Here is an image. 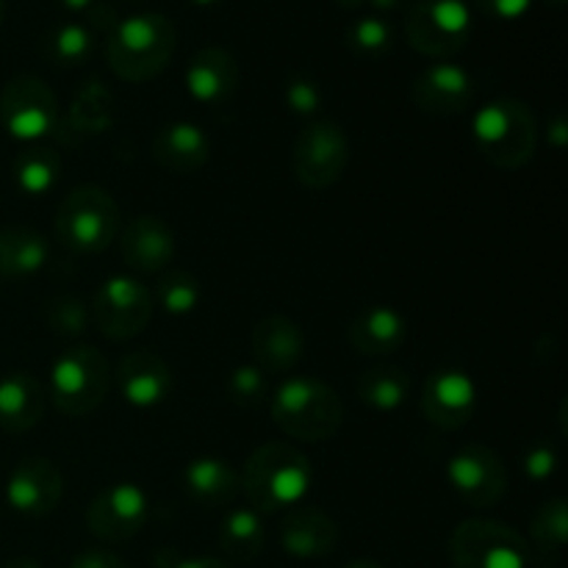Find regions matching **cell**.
<instances>
[{
	"label": "cell",
	"mask_w": 568,
	"mask_h": 568,
	"mask_svg": "<svg viewBox=\"0 0 568 568\" xmlns=\"http://www.w3.org/2000/svg\"><path fill=\"white\" fill-rule=\"evenodd\" d=\"M239 477L255 514H277L303 503L314 483V469L292 444L266 442L250 455Z\"/></svg>",
	"instance_id": "6da1fadb"
},
{
	"label": "cell",
	"mask_w": 568,
	"mask_h": 568,
	"mask_svg": "<svg viewBox=\"0 0 568 568\" xmlns=\"http://www.w3.org/2000/svg\"><path fill=\"white\" fill-rule=\"evenodd\" d=\"M175 44V26L164 14H133L109 31L105 61L122 81L144 83L166 70Z\"/></svg>",
	"instance_id": "7a4b0ae2"
},
{
	"label": "cell",
	"mask_w": 568,
	"mask_h": 568,
	"mask_svg": "<svg viewBox=\"0 0 568 568\" xmlns=\"http://www.w3.org/2000/svg\"><path fill=\"white\" fill-rule=\"evenodd\" d=\"M275 425L297 442L320 444L336 436L344 422V403L336 388L320 377H288L270 397Z\"/></svg>",
	"instance_id": "3957f363"
},
{
	"label": "cell",
	"mask_w": 568,
	"mask_h": 568,
	"mask_svg": "<svg viewBox=\"0 0 568 568\" xmlns=\"http://www.w3.org/2000/svg\"><path fill=\"white\" fill-rule=\"evenodd\" d=\"M471 139L497 170H521L538 148V125L530 105L516 98L488 100L471 120Z\"/></svg>",
	"instance_id": "277c9868"
},
{
	"label": "cell",
	"mask_w": 568,
	"mask_h": 568,
	"mask_svg": "<svg viewBox=\"0 0 568 568\" xmlns=\"http://www.w3.org/2000/svg\"><path fill=\"white\" fill-rule=\"evenodd\" d=\"M120 225V209L114 197L92 183L72 189L55 211V236L61 247L81 255L103 253L105 247H111Z\"/></svg>",
	"instance_id": "5b68a950"
},
{
	"label": "cell",
	"mask_w": 568,
	"mask_h": 568,
	"mask_svg": "<svg viewBox=\"0 0 568 568\" xmlns=\"http://www.w3.org/2000/svg\"><path fill=\"white\" fill-rule=\"evenodd\" d=\"M111 372L103 353L89 344L70 347L53 361L50 369V397L70 419L94 414L109 394Z\"/></svg>",
	"instance_id": "8992f818"
},
{
	"label": "cell",
	"mask_w": 568,
	"mask_h": 568,
	"mask_svg": "<svg viewBox=\"0 0 568 568\" xmlns=\"http://www.w3.org/2000/svg\"><path fill=\"white\" fill-rule=\"evenodd\" d=\"M453 568H527L530 544L516 527L494 519H466L449 536Z\"/></svg>",
	"instance_id": "52a82bcc"
},
{
	"label": "cell",
	"mask_w": 568,
	"mask_h": 568,
	"mask_svg": "<svg viewBox=\"0 0 568 568\" xmlns=\"http://www.w3.org/2000/svg\"><path fill=\"white\" fill-rule=\"evenodd\" d=\"M408 44L430 59L460 53L471 37V9L466 0H416L405 17Z\"/></svg>",
	"instance_id": "ba28073f"
},
{
	"label": "cell",
	"mask_w": 568,
	"mask_h": 568,
	"mask_svg": "<svg viewBox=\"0 0 568 568\" xmlns=\"http://www.w3.org/2000/svg\"><path fill=\"white\" fill-rule=\"evenodd\" d=\"M349 164V139L333 120H314L294 142L292 166L297 181L311 192L331 189Z\"/></svg>",
	"instance_id": "9c48e42d"
},
{
	"label": "cell",
	"mask_w": 568,
	"mask_h": 568,
	"mask_svg": "<svg viewBox=\"0 0 568 568\" xmlns=\"http://www.w3.org/2000/svg\"><path fill=\"white\" fill-rule=\"evenodd\" d=\"M59 100L37 75H17L0 92V122L11 139L37 142L59 128Z\"/></svg>",
	"instance_id": "30bf717a"
},
{
	"label": "cell",
	"mask_w": 568,
	"mask_h": 568,
	"mask_svg": "<svg viewBox=\"0 0 568 568\" xmlns=\"http://www.w3.org/2000/svg\"><path fill=\"white\" fill-rule=\"evenodd\" d=\"M92 322L111 342L136 338L153 320V294L142 281L128 275H111L100 283L92 303Z\"/></svg>",
	"instance_id": "8fae6325"
},
{
	"label": "cell",
	"mask_w": 568,
	"mask_h": 568,
	"mask_svg": "<svg viewBox=\"0 0 568 568\" xmlns=\"http://www.w3.org/2000/svg\"><path fill=\"white\" fill-rule=\"evenodd\" d=\"M447 480L469 508H494L508 491L505 460L486 444H466L449 458Z\"/></svg>",
	"instance_id": "7c38bea8"
},
{
	"label": "cell",
	"mask_w": 568,
	"mask_h": 568,
	"mask_svg": "<svg viewBox=\"0 0 568 568\" xmlns=\"http://www.w3.org/2000/svg\"><path fill=\"white\" fill-rule=\"evenodd\" d=\"M148 514L150 499L136 483H114L89 503L87 527L100 541H131L133 536L142 532Z\"/></svg>",
	"instance_id": "4fadbf2b"
},
{
	"label": "cell",
	"mask_w": 568,
	"mask_h": 568,
	"mask_svg": "<svg viewBox=\"0 0 568 568\" xmlns=\"http://www.w3.org/2000/svg\"><path fill=\"white\" fill-rule=\"evenodd\" d=\"M64 497V475L59 466L42 455H28L11 469L6 483V503L14 514L42 519L53 514Z\"/></svg>",
	"instance_id": "5bb4252c"
},
{
	"label": "cell",
	"mask_w": 568,
	"mask_h": 568,
	"mask_svg": "<svg viewBox=\"0 0 568 568\" xmlns=\"http://www.w3.org/2000/svg\"><path fill=\"white\" fill-rule=\"evenodd\" d=\"M477 410V383L464 369L433 372L422 388V414L438 430H464Z\"/></svg>",
	"instance_id": "9a60e30c"
},
{
	"label": "cell",
	"mask_w": 568,
	"mask_h": 568,
	"mask_svg": "<svg viewBox=\"0 0 568 568\" xmlns=\"http://www.w3.org/2000/svg\"><path fill=\"white\" fill-rule=\"evenodd\" d=\"M410 98L425 114L455 116L464 114L475 100V78L469 70L453 61H438L427 67L410 87Z\"/></svg>",
	"instance_id": "2e32d148"
},
{
	"label": "cell",
	"mask_w": 568,
	"mask_h": 568,
	"mask_svg": "<svg viewBox=\"0 0 568 568\" xmlns=\"http://www.w3.org/2000/svg\"><path fill=\"white\" fill-rule=\"evenodd\" d=\"M175 231L155 214L133 216L120 242L122 261L142 275L164 272L175 258Z\"/></svg>",
	"instance_id": "e0dca14e"
},
{
	"label": "cell",
	"mask_w": 568,
	"mask_h": 568,
	"mask_svg": "<svg viewBox=\"0 0 568 568\" xmlns=\"http://www.w3.org/2000/svg\"><path fill=\"white\" fill-rule=\"evenodd\" d=\"M116 386L133 408H155L172 394V369L161 355L133 349L116 366Z\"/></svg>",
	"instance_id": "ac0fdd59"
},
{
	"label": "cell",
	"mask_w": 568,
	"mask_h": 568,
	"mask_svg": "<svg viewBox=\"0 0 568 568\" xmlns=\"http://www.w3.org/2000/svg\"><path fill=\"white\" fill-rule=\"evenodd\" d=\"M281 547L297 560H320L338 547V525L325 510L297 505L281 521Z\"/></svg>",
	"instance_id": "d6986e66"
},
{
	"label": "cell",
	"mask_w": 568,
	"mask_h": 568,
	"mask_svg": "<svg viewBox=\"0 0 568 568\" xmlns=\"http://www.w3.org/2000/svg\"><path fill=\"white\" fill-rule=\"evenodd\" d=\"M250 344L261 369L270 375H286L303 361L305 333L286 314H270L255 322Z\"/></svg>",
	"instance_id": "ffe728a7"
},
{
	"label": "cell",
	"mask_w": 568,
	"mask_h": 568,
	"mask_svg": "<svg viewBox=\"0 0 568 568\" xmlns=\"http://www.w3.org/2000/svg\"><path fill=\"white\" fill-rule=\"evenodd\" d=\"M239 89V61L220 44L200 48L186 67V92L200 105H220Z\"/></svg>",
	"instance_id": "44dd1931"
},
{
	"label": "cell",
	"mask_w": 568,
	"mask_h": 568,
	"mask_svg": "<svg viewBox=\"0 0 568 568\" xmlns=\"http://www.w3.org/2000/svg\"><path fill=\"white\" fill-rule=\"evenodd\" d=\"M405 338H408V320L388 305L364 308L347 327L349 347L358 355H372V358L397 353Z\"/></svg>",
	"instance_id": "7402d4cb"
},
{
	"label": "cell",
	"mask_w": 568,
	"mask_h": 568,
	"mask_svg": "<svg viewBox=\"0 0 568 568\" xmlns=\"http://www.w3.org/2000/svg\"><path fill=\"white\" fill-rule=\"evenodd\" d=\"M153 159L175 175H192L211 159V139L200 125L186 120L170 122L153 139Z\"/></svg>",
	"instance_id": "603a6c76"
},
{
	"label": "cell",
	"mask_w": 568,
	"mask_h": 568,
	"mask_svg": "<svg viewBox=\"0 0 568 568\" xmlns=\"http://www.w3.org/2000/svg\"><path fill=\"white\" fill-rule=\"evenodd\" d=\"M48 392L28 372H9L0 377V430L20 433L33 430L44 419Z\"/></svg>",
	"instance_id": "cb8c5ba5"
},
{
	"label": "cell",
	"mask_w": 568,
	"mask_h": 568,
	"mask_svg": "<svg viewBox=\"0 0 568 568\" xmlns=\"http://www.w3.org/2000/svg\"><path fill=\"white\" fill-rule=\"evenodd\" d=\"M183 486H186L189 497L203 508H225L236 499L242 477L233 469L231 460L203 455V458L189 460L186 471H183Z\"/></svg>",
	"instance_id": "d4e9b609"
},
{
	"label": "cell",
	"mask_w": 568,
	"mask_h": 568,
	"mask_svg": "<svg viewBox=\"0 0 568 568\" xmlns=\"http://www.w3.org/2000/svg\"><path fill=\"white\" fill-rule=\"evenodd\" d=\"M111 122H114V98L105 89V83L89 81L81 92L72 98L70 111H67L64 120H59L61 139L67 144H75L87 136H98V133L109 131Z\"/></svg>",
	"instance_id": "484cf974"
},
{
	"label": "cell",
	"mask_w": 568,
	"mask_h": 568,
	"mask_svg": "<svg viewBox=\"0 0 568 568\" xmlns=\"http://www.w3.org/2000/svg\"><path fill=\"white\" fill-rule=\"evenodd\" d=\"M50 258V244L33 227H0V275L28 277L37 275Z\"/></svg>",
	"instance_id": "4316f807"
},
{
	"label": "cell",
	"mask_w": 568,
	"mask_h": 568,
	"mask_svg": "<svg viewBox=\"0 0 568 568\" xmlns=\"http://www.w3.org/2000/svg\"><path fill=\"white\" fill-rule=\"evenodd\" d=\"M266 530L261 514L253 508H233L220 525V549L231 560L239 564H253L264 552Z\"/></svg>",
	"instance_id": "83f0119b"
},
{
	"label": "cell",
	"mask_w": 568,
	"mask_h": 568,
	"mask_svg": "<svg viewBox=\"0 0 568 568\" xmlns=\"http://www.w3.org/2000/svg\"><path fill=\"white\" fill-rule=\"evenodd\" d=\"M410 381L399 366H377L358 377V397L369 408L388 414L408 403Z\"/></svg>",
	"instance_id": "f1b7e54d"
},
{
	"label": "cell",
	"mask_w": 568,
	"mask_h": 568,
	"mask_svg": "<svg viewBox=\"0 0 568 568\" xmlns=\"http://www.w3.org/2000/svg\"><path fill=\"white\" fill-rule=\"evenodd\" d=\"M61 175V155L53 148H28L17 155L14 161V181L17 189L28 197H42L53 192Z\"/></svg>",
	"instance_id": "f546056e"
},
{
	"label": "cell",
	"mask_w": 568,
	"mask_h": 568,
	"mask_svg": "<svg viewBox=\"0 0 568 568\" xmlns=\"http://www.w3.org/2000/svg\"><path fill=\"white\" fill-rule=\"evenodd\" d=\"M532 547L544 558H560L568 544V503L564 497H552L536 510L530 521Z\"/></svg>",
	"instance_id": "4dcf8cb0"
},
{
	"label": "cell",
	"mask_w": 568,
	"mask_h": 568,
	"mask_svg": "<svg viewBox=\"0 0 568 568\" xmlns=\"http://www.w3.org/2000/svg\"><path fill=\"white\" fill-rule=\"evenodd\" d=\"M155 297H159V305L172 316H186L192 314L200 305V281L192 275V272L183 270H170L161 275L159 288H155Z\"/></svg>",
	"instance_id": "1f68e13d"
},
{
	"label": "cell",
	"mask_w": 568,
	"mask_h": 568,
	"mask_svg": "<svg viewBox=\"0 0 568 568\" xmlns=\"http://www.w3.org/2000/svg\"><path fill=\"white\" fill-rule=\"evenodd\" d=\"M94 48V37L92 28L83 26V22H67V26L55 28L53 37H50L48 53L50 59L59 61L64 67H75L83 64V61L92 55Z\"/></svg>",
	"instance_id": "d6a6232c"
},
{
	"label": "cell",
	"mask_w": 568,
	"mask_h": 568,
	"mask_svg": "<svg viewBox=\"0 0 568 568\" xmlns=\"http://www.w3.org/2000/svg\"><path fill=\"white\" fill-rule=\"evenodd\" d=\"M89 325H92V311L83 300L64 294L48 305V327L55 336L78 338L89 331Z\"/></svg>",
	"instance_id": "836d02e7"
},
{
	"label": "cell",
	"mask_w": 568,
	"mask_h": 568,
	"mask_svg": "<svg viewBox=\"0 0 568 568\" xmlns=\"http://www.w3.org/2000/svg\"><path fill=\"white\" fill-rule=\"evenodd\" d=\"M227 394L239 408H258L270 399V381L258 364L236 366L227 377Z\"/></svg>",
	"instance_id": "e575fe53"
},
{
	"label": "cell",
	"mask_w": 568,
	"mask_h": 568,
	"mask_svg": "<svg viewBox=\"0 0 568 568\" xmlns=\"http://www.w3.org/2000/svg\"><path fill=\"white\" fill-rule=\"evenodd\" d=\"M347 42L355 53L361 55H383L394 42L392 26H388L383 17L369 14L361 17L353 22V28L347 31Z\"/></svg>",
	"instance_id": "d590c367"
},
{
	"label": "cell",
	"mask_w": 568,
	"mask_h": 568,
	"mask_svg": "<svg viewBox=\"0 0 568 568\" xmlns=\"http://www.w3.org/2000/svg\"><path fill=\"white\" fill-rule=\"evenodd\" d=\"M283 100L297 116H314L322 109V89L314 78L292 75L283 87Z\"/></svg>",
	"instance_id": "8d00e7d4"
},
{
	"label": "cell",
	"mask_w": 568,
	"mask_h": 568,
	"mask_svg": "<svg viewBox=\"0 0 568 568\" xmlns=\"http://www.w3.org/2000/svg\"><path fill=\"white\" fill-rule=\"evenodd\" d=\"M558 464H560L558 449H555L549 442H538L532 444V447L525 453V458H521V471L527 475V480L547 483L552 480L555 471H558Z\"/></svg>",
	"instance_id": "74e56055"
},
{
	"label": "cell",
	"mask_w": 568,
	"mask_h": 568,
	"mask_svg": "<svg viewBox=\"0 0 568 568\" xmlns=\"http://www.w3.org/2000/svg\"><path fill=\"white\" fill-rule=\"evenodd\" d=\"M477 6L494 20H519L530 11L532 0H477Z\"/></svg>",
	"instance_id": "f35d334b"
},
{
	"label": "cell",
	"mask_w": 568,
	"mask_h": 568,
	"mask_svg": "<svg viewBox=\"0 0 568 568\" xmlns=\"http://www.w3.org/2000/svg\"><path fill=\"white\" fill-rule=\"evenodd\" d=\"M70 568H128L120 555L109 552V549H83L72 558Z\"/></svg>",
	"instance_id": "ab89813d"
},
{
	"label": "cell",
	"mask_w": 568,
	"mask_h": 568,
	"mask_svg": "<svg viewBox=\"0 0 568 568\" xmlns=\"http://www.w3.org/2000/svg\"><path fill=\"white\" fill-rule=\"evenodd\" d=\"M161 568H233V566L225 564L222 558H211V555H200V558H175V555H170V564Z\"/></svg>",
	"instance_id": "60d3db41"
},
{
	"label": "cell",
	"mask_w": 568,
	"mask_h": 568,
	"mask_svg": "<svg viewBox=\"0 0 568 568\" xmlns=\"http://www.w3.org/2000/svg\"><path fill=\"white\" fill-rule=\"evenodd\" d=\"M547 142L552 144L555 150H564L568 144V122L564 114H555L547 125Z\"/></svg>",
	"instance_id": "b9f144b4"
},
{
	"label": "cell",
	"mask_w": 568,
	"mask_h": 568,
	"mask_svg": "<svg viewBox=\"0 0 568 568\" xmlns=\"http://www.w3.org/2000/svg\"><path fill=\"white\" fill-rule=\"evenodd\" d=\"M61 3H64V9L70 11H89L98 0H61Z\"/></svg>",
	"instance_id": "7bdbcfd3"
},
{
	"label": "cell",
	"mask_w": 568,
	"mask_h": 568,
	"mask_svg": "<svg viewBox=\"0 0 568 568\" xmlns=\"http://www.w3.org/2000/svg\"><path fill=\"white\" fill-rule=\"evenodd\" d=\"M372 9L377 11H392V9H399L403 6V0H369Z\"/></svg>",
	"instance_id": "ee69618b"
},
{
	"label": "cell",
	"mask_w": 568,
	"mask_h": 568,
	"mask_svg": "<svg viewBox=\"0 0 568 568\" xmlns=\"http://www.w3.org/2000/svg\"><path fill=\"white\" fill-rule=\"evenodd\" d=\"M3 568H42V566H39L33 558H14V560H9Z\"/></svg>",
	"instance_id": "f6af8a7d"
},
{
	"label": "cell",
	"mask_w": 568,
	"mask_h": 568,
	"mask_svg": "<svg viewBox=\"0 0 568 568\" xmlns=\"http://www.w3.org/2000/svg\"><path fill=\"white\" fill-rule=\"evenodd\" d=\"M344 568H386V566L377 564V560H369V558H358V560H353V564H347Z\"/></svg>",
	"instance_id": "bcb514c9"
},
{
	"label": "cell",
	"mask_w": 568,
	"mask_h": 568,
	"mask_svg": "<svg viewBox=\"0 0 568 568\" xmlns=\"http://www.w3.org/2000/svg\"><path fill=\"white\" fill-rule=\"evenodd\" d=\"M333 3L342 6V9H349V11H353V9H358V6H364L366 0H333Z\"/></svg>",
	"instance_id": "7dc6e473"
},
{
	"label": "cell",
	"mask_w": 568,
	"mask_h": 568,
	"mask_svg": "<svg viewBox=\"0 0 568 568\" xmlns=\"http://www.w3.org/2000/svg\"><path fill=\"white\" fill-rule=\"evenodd\" d=\"M6 20V0H0V26H3Z\"/></svg>",
	"instance_id": "c3c4849f"
},
{
	"label": "cell",
	"mask_w": 568,
	"mask_h": 568,
	"mask_svg": "<svg viewBox=\"0 0 568 568\" xmlns=\"http://www.w3.org/2000/svg\"><path fill=\"white\" fill-rule=\"evenodd\" d=\"M194 3H197V6H211V3H216V0H194Z\"/></svg>",
	"instance_id": "681fc988"
}]
</instances>
